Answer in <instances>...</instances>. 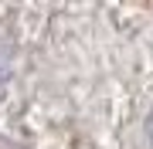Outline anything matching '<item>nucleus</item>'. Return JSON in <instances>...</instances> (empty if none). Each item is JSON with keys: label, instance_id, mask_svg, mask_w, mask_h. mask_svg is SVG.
Instances as JSON below:
<instances>
[{"label": "nucleus", "instance_id": "obj_1", "mask_svg": "<svg viewBox=\"0 0 153 149\" xmlns=\"http://www.w3.org/2000/svg\"><path fill=\"white\" fill-rule=\"evenodd\" d=\"M150 142H153V119H150Z\"/></svg>", "mask_w": 153, "mask_h": 149}]
</instances>
